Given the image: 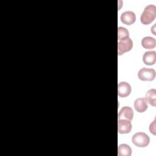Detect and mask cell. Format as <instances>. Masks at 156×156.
Segmentation results:
<instances>
[{"mask_svg": "<svg viewBox=\"0 0 156 156\" xmlns=\"http://www.w3.org/2000/svg\"><path fill=\"white\" fill-rule=\"evenodd\" d=\"M156 52L154 51H147L143 56V61L145 65H152L155 63Z\"/></svg>", "mask_w": 156, "mask_h": 156, "instance_id": "obj_9", "label": "cell"}, {"mask_svg": "<svg viewBox=\"0 0 156 156\" xmlns=\"http://www.w3.org/2000/svg\"><path fill=\"white\" fill-rule=\"evenodd\" d=\"M133 117V111L130 107H123L119 112L118 119H125L131 121Z\"/></svg>", "mask_w": 156, "mask_h": 156, "instance_id": "obj_7", "label": "cell"}, {"mask_svg": "<svg viewBox=\"0 0 156 156\" xmlns=\"http://www.w3.org/2000/svg\"><path fill=\"white\" fill-rule=\"evenodd\" d=\"M132 141L137 147H144L149 144L150 138L149 136L144 132H137L133 135Z\"/></svg>", "mask_w": 156, "mask_h": 156, "instance_id": "obj_2", "label": "cell"}, {"mask_svg": "<svg viewBox=\"0 0 156 156\" xmlns=\"http://www.w3.org/2000/svg\"><path fill=\"white\" fill-rule=\"evenodd\" d=\"M121 21L126 25H131L133 24L136 20V16L134 12L132 11H126L121 15Z\"/></svg>", "mask_w": 156, "mask_h": 156, "instance_id": "obj_8", "label": "cell"}, {"mask_svg": "<svg viewBox=\"0 0 156 156\" xmlns=\"http://www.w3.org/2000/svg\"><path fill=\"white\" fill-rule=\"evenodd\" d=\"M133 47V41L129 37L124 40L118 41V53L119 55H122L126 52L132 49Z\"/></svg>", "mask_w": 156, "mask_h": 156, "instance_id": "obj_4", "label": "cell"}, {"mask_svg": "<svg viewBox=\"0 0 156 156\" xmlns=\"http://www.w3.org/2000/svg\"><path fill=\"white\" fill-rule=\"evenodd\" d=\"M145 99L150 105L153 107L156 105V90L155 89H151L148 90L146 94Z\"/></svg>", "mask_w": 156, "mask_h": 156, "instance_id": "obj_12", "label": "cell"}, {"mask_svg": "<svg viewBox=\"0 0 156 156\" xmlns=\"http://www.w3.org/2000/svg\"><path fill=\"white\" fill-rule=\"evenodd\" d=\"M138 77L143 81H152L155 77V71L153 68H143L139 70Z\"/></svg>", "mask_w": 156, "mask_h": 156, "instance_id": "obj_3", "label": "cell"}, {"mask_svg": "<svg viewBox=\"0 0 156 156\" xmlns=\"http://www.w3.org/2000/svg\"><path fill=\"white\" fill-rule=\"evenodd\" d=\"M141 45L145 49H153L156 46L155 39L151 37H145L141 40Z\"/></svg>", "mask_w": 156, "mask_h": 156, "instance_id": "obj_11", "label": "cell"}, {"mask_svg": "<svg viewBox=\"0 0 156 156\" xmlns=\"http://www.w3.org/2000/svg\"><path fill=\"white\" fill-rule=\"evenodd\" d=\"M132 154L130 147L126 144H121L118 147V154L119 156H130Z\"/></svg>", "mask_w": 156, "mask_h": 156, "instance_id": "obj_13", "label": "cell"}, {"mask_svg": "<svg viewBox=\"0 0 156 156\" xmlns=\"http://www.w3.org/2000/svg\"><path fill=\"white\" fill-rule=\"evenodd\" d=\"M156 16V7L153 4L147 5L140 16V21L142 24L147 25L151 23Z\"/></svg>", "mask_w": 156, "mask_h": 156, "instance_id": "obj_1", "label": "cell"}, {"mask_svg": "<svg viewBox=\"0 0 156 156\" xmlns=\"http://www.w3.org/2000/svg\"><path fill=\"white\" fill-rule=\"evenodd\" d=\"M131 92V87L130 84L126 82H121L118 85V94L121 98L128 96Z\"/></svg>", "mask_w": 156, "mask_h": 156, "instance_id": "obj_6", "label": "cell"}, {"mask_svg": "<svg viewBox=\"0 0 156 156\" xmlns=\"http://www.w3.org/2000/svg\"><path fill=\"white\" fill-rule=\"evenodd\" d=\"M149 130L153 134L155 135V119L149 126Z\"/></svg>", "mask_w": 156, "mask_h": 156, "instance_id": "obj_15", "label": "cell"}, {"mask_svg": "<svg viewBox=\"0 0 156 156\" xmlns=\"http://www.w3.org/2000/svg\"><path fill=\"white\" fill-rule=\"evenodd\" d=\"M132 124L130 121L121 119L118 121V131L119 133H129L132 130Z\"/></svg>", "mask_w": 156, "mask_h": 156, "instance_id": "obj_5", "label": "cell"}, {"mask_svg": "<svg viewBox=\"0 0 156 156\" xmlns=\"http://www.w3.org/2000/svg\"><path fill=\"white\" fill-rule=\"evenodd\" d=\"M129 37V32L127 29L123 27H118V40H122Z\"/></svg>", "mask_w": 156, "mask_h": 156, "instance_id": "obj_14", "label": "cell"}, {"mask_svg": "<svg viewBox=\"0 0 156 156\" xmlns=\"http://www.w3.org/2000/svg\"><path fill=\"white\" fill-rule=\"evenodd\" d=\"M147 103L145 98H138L134 102V108L139 113L145 112L147 108Z\"/></svg>", "mask_w": 156, "mask_h": 156, "instance_id": "obj_10", "label": "cell"}]
</instances>
